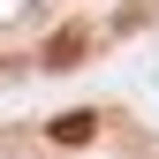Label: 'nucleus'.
<instances>
[{"instance_id":"obj_2","label":"nucleus","mask_w":159,"mask_h":159,"mask_svg":"<svg viewBox=\"0 0 159 159\" xmlns=\"http://www.w3.org/2000/svg\"><path fill=\"white\" fill-rule=\"evenodd\" d=\"M98 136V114H61L53 121V144H91Z\"/></svg>"},{"instance_id":"obj_1","label":"nucleus","mask_w":159,"mask_h":159,"mask_svg":"<svg viewBox=\"0 0 159 159\" xmlns=\"http://www.w3.org/2000/svg\"><path fill=\"white\" fill-rule=\"evenodd\" d=\"M84 53H91V30H84V23H68V30L53 38L46 53H38V68H76V61H84Z\"/></svg>"}]
</instances>
